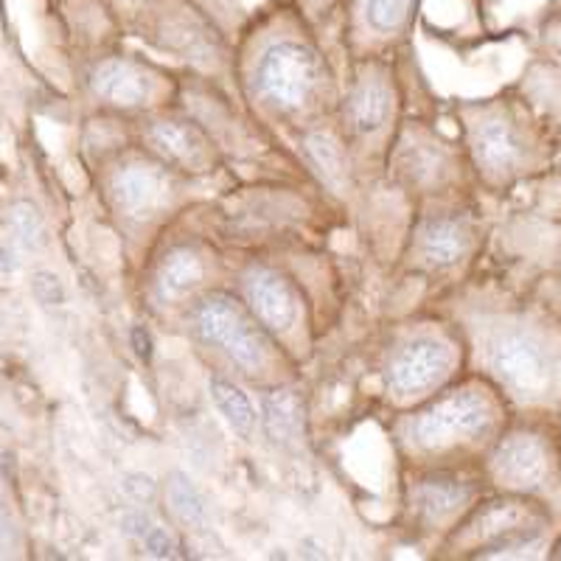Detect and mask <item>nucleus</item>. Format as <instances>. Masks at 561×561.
I'll return each instance as SVG.
<instances>
[{
	"label": "nucleus",
	"instance_id": "obj_20",
	"mask_svg": "<svg viewBox=\"0 0 561 561\" xmlns=\"http://www.w3.org/2000/svg\"><path fill=\"white\" fill-rule=\"evenodd\" d=\"M9 222H12L14 237L20 239V244L28 250H39L45 244V225L39 217L37 205L28 203V199H18V203L9 208Z\"/></svg>",
	"mask_w": 561,
	"mask_h": 561
},
{
	"label": "nucleus",
	"instance_id": "obj_10",
	"mask_svg": "<svg viewBox=\"0 0 561 561\" xmlns=\"http://www.w3.org/2000/svg\"><path fill=\"white\" fill-rule=\"evenodd\" d=\"M519 138L505 122H489L474 133V158L491 172H503L519 160Z\"/></svg>",
	"mask_w": 561,
	"mask_h": 561
},
{
	"label": "nucleus",
	"instance_id": "obj_6",
	"mask_svg": "<svg viewBox=\"0 0 561 561\" xmlns=\"http://www.w3.org/2000/svg\"><path fill=\"white\" fill-rule=\"evenodd\" d=\"M169 197V180L158 167L149 163H129L118 169L113 178L115 205L129 217H149Z\"/></svg>",
	"mask_w": 561,
	"mask_h": 561
},
{
	"label": "nucleus",
	"instance_id": "obj_21",
	"mask_svg": "<svg viewBox=\"0 0 561 561\" xmlns=\"http://www.w3.org/2000/svg\"><path fill=\"white\" fill-rule=\"evenodd\" d=\"M304 144H307V152L314 167L325 174V180L337 183L343 178V149L337 147V140L325 133H312L307 135Z\"/></svg>",
	"mask_w": 561,
	"mask_h": 561
},
{
	"label": "nucleus",
	"instance_id": "obj_12",
	"mask_svg": "<svg viewBox=\"0 0 561 561\" xmlns=\"http://www.w3.org/2000/svg\"><path fill=\"white\" fill-rule=\"evenodd\" d=\"M264 430L278 444H293L304 430V410L293 390H270L262 402Z\"/></svg>",
	"mask_w": 561,
	"mask_h": 561
},
{
	"label": "nucleus",
	"instance_id": "obj_2",
	"mask_svg": "<svg viewBox=\"0 0 561 561\" xmlns=\"http://www.w3.org/2000/svg\"><path fill=\"white\" fill-rule=\"evenodd\" d=\"M318 57L307 45L284 39L270 45L255 68V84L270 102L280 107H300L318 84Z\"/></svg>",
	"mask_w": 561,
	"mask_h": 561
},
{
	"label": "nucleus",
	"instance_id": "obj_26",
	"mask_svg": "<svg viewBox=\"0 0 561 561\" xmlns=\"http://www.w3.org/2000/svg\"><path fill=\"white\" fill-rule=\"evenodd\" d=\"M133 343H135V351H138L140 357H144V359L152 357V337L147 334V329H135Z\"/></svg>",
	"mask_w": 561,
	"mask_h": 561
},
{
	"label": "nucleus",
	"instance_id": "obj_13",
	"mask_svg": "<svg viewBox=\"0 0 561 561\" xmlns=\"http://www.w3.org/2000/svg\"><path fill=\"white\" fill-rule=\"evenodd\" d=\"M199 278H203V259L192 250H172L167 262L160 264L154 289H158L160 300H174L188 293Z\"/></svg>",
	"mask_w": 561,
	"mask_h": 561
},
{
	"label": "nucleus",
	"instance_id": "obj_5",
	"mask_svg": "<svg viewBox=\"0 0 561 561\" xmlns=\"http://www.w3.org/2000/svg\"><path fill=\"white\" fill-rule=\"evenodd\" d=\"M449 363H453V354L447 345L438 340H415L396 354L388 370V382L396 393H421L447 374Z\"/></svg>",
	"mask_w": 561,
	"mask_h": 561
},
{
	"label": "nucleus",
	"instance_id": "obj_8",
	"mask_svg": "<svg viewBox=\"0 0 561 561\" xmlns=\"http://www.w3.org/2000/svg\"><path fill=\"white\" fill-rule=\"evenodd\" d=\"M248 300L253 307L255 318L262 320L273 332H284L295 323L298 314V298H295L293 287L280 278L278 273L270 270H255L248 278Z\"/></svg>",
	"mask_w": 561,
	"mask_h": 561
},
{
	"label": "nucleus",
	"instance_id": "obj_27",
	"mask_svg": "<svg viewBox=\"0 0 561 561\" xmlns=\"http://www.w3.org/2000/svg\"><path fill=\"white\" fill-rule=\"evenodd\" d=\"M0 270L3 273H14L18 270V259H14V253L9 248H0Z\"/></svg>",
	"mask_w": 561,
	"mask_h": 561
},
{
	"label": "nucleus",
	"instance_id": "obj_24",
	"mask_svg": "<svg viewBox=\"0 0 561 561\" xmlns=\"http://www.w3.org/2000/svg\"><path fill=\"white\" fill-rule=\"evenodd\" d=\"M124 491H127L135 503L147 505L152 503L154 494H158V485H154V480L147 478V474H127V478H124Z\"/></svg>",
	"mask_w": 561,
	"mask_h": 561
},
{
	"label": "nucleus",
	"instance_id": "obj_25",
	"mask_svg": "<svg viewBox=\"0 0 561 561\" xmlns=\"http://www.w3.org/2000/svg\"><path fill=\"white\" fill-rule=\"evenodd\" d=\"M122 528H124V534H127V536H138V539H144V536H147V530L152 528V525H149L147 514L135 511V514H127V517H124Z\"/></svg>",
	"mask_w": 561,
	"mask_h": 561
},
{
	"label": "nucleus",
	"instance_id": "obj_18",
	"mask_svg": "<svg viewBox=\"0 0 561 561\" xmlns=\"http://www.w3.org/2000/svg\"><path fill=\"white\" fill-rule=\"evenodd\" d=\"M169 505H172V511L178 514L183 523L188 525H199L205 519V500L203 494L197 491V485L192 483V480L185 478V474L174 472L172 478H169Z\"/></svg>",
	"mask_w": 561,
	"mask_h": 561
},
{
	"label": "nucleus",
	"instance_id": "obj_7",
	"mask_svg": "<svg viewBox=\"0 0 561 561\" xmlns=\"http://www.w3.org/2000/svg\"><path fill=\"white\" fill-rule=\"evenodd\" d=\"M494 472L503 483L519 485V489H536L548 478V453L545 444L534 435H511L503 440L494 455Z\"/></svg>",
	"mask_w": 561,
	"mask_h": 561
},
{
	"label": "nucleus",
	"instance_id": "obj_19",
	"mask_svg": "<svg viewBox=\"0 0 561 561\" xmlns=\"http://www.w3.org/2000/svg\"><path fill=\"white\" fill-rule=\"evenodd\" d=\"M413 3L415 0H365V23L379 34L399 32L408 23Z\"/></svg>",
	"mask_w": 561,
	"mask_h": 561
},
{
	"label": "nucleus",
	"instance_id": "obj_17",
	"mask_svg": "<svg viewBox=\"0 0 561 561\" xmlns=\"http://www.w3.org/2000/svg\"><path fill=\"white\" fill-rule=\"evenodd\" d=\"M210 396H214V402H217L219 413L228 419L230 427L242 435L253 433L255 410L242 390L233 388V385L225 382V379H210Z\"/></svg>",
	"mask_w": 561,
	"mask_h": 561
},
{
	"label": "nucleus",
	"instance_id": "obj_16",
	"mask_svg": "<svg viewBox=\"0 0 561 561\" xmlns=\"http://www.w3.org/2000/svg\"><path fill=\"white\" fill-rule=\"evenodd\" d=\"M388 107H390V96L388 88L379 82H365L354 90V96H351L348 104V115L351 124L359 129V133H370V129H377L379 124L388 118Z\"/></svg>",
	"mask_w": 561,
	"mask_h": 561
},
{
	"label": "nucleus",
	"instance_id": "obj_9",
	"mask_svg": "<svg viewBox=\"0 0 561 561\" xmlns=\"http://www.w3.org/2000/svg\"><path fill=\"white\" fill-rule=\"evenodd\" d=\"M96 96L118 107H138L149 96V77L140 65L129 59H107L90 77Z\"/></svg>",
	"mask_w": 561,
	"mask_h": 561
},
{
	"label": "nucleus",
	"instance_id": "obj_1",
	"mask_svg": "<svg viewBox=\"0 0 561 561\" xmlns=\"http://www.w3.org/2000/svg\"><path fill=\"white\" fill-rule=\"evenodd\" d=\"M194 323L205 343L228 351V357L242 368H259L267 357L270 345L264 332L250 323L242 307L228 295H208L194 312Z\"/></svg>",
	"mask_w": 561,
	"mask_h": 561
},
{
	"label": "nucleus",
	"instance_id": "obj_4",
	"mask_svg": "<svg viewBox=\"0 0 561 561\" xmlns=\"http://www.w3.org/2000/svg\"><path fill=\"white\" fill-rule=\"evenodd\" d=\"M491 368L514 393L539 399L553 385V365L548 351L525 334H505L491 354Z\"/></svg>",
	"mask_w": 561,
	"mask_h": 561
},
{
	"label": "nucleus",
	"instance_id": "obj_28",
	"mask_svg": "<svg viewBox=\"0 0 561 561\" xmlns=\"http://www.w3.org/2000/svg\"><path fill=\"white\" fill-rule=\"evenodd\" d=\"M556 559H561V545H559V550H556Z\"/></svg>",
	"mask_w": 561,
	"mask_h": 561
},
{
	"label": "nucleus",
	"instance_id": "obj_15",
	"mask_svg": "<svg viewBox=\"0 0 561 561\" xmlns=\"http://www.w3.org/2000/svg\"><path fill=\"white\" fill-rule=\"evenodd\" d=\"M421 248H424V255H427L430 264L447 267V264H455L463 255L466 230L455 219H435V222H430L424 228Z\"/></svg>",
	"mask_w": 561,
	"mask_h": 561
},
{
	"label": "nucleus",
	"instance_id": "obj_3",
	"mask_svg": "<svg viewBox=\"0 0 561 561\" xmlns=\"http://www.w3.org/2000/svg\"><path fill=\"white\" fill-rule=\"evenodd\" d=\"M489 419L491 410L483 396L472 393V390H453V393L440 396L438 402L430 404L415 419L413 435L419 447L447 449L455 440L478 435L489 424Z\"/></svg>",
	"mask_w": 561,
	"mask_h": 561
},
{
	"label": "nucleus",
	"instance_id": "obj_22",
	"mask_svg": "<svg viewBox=\"0 0 561 561\" xmlns=\"http://www.w3.org/2000/svg\"><path fill=\"white\" fill-rule=\"evenodd\" d=\"M32 293L34 298H37V304H43V307H62L65 304L62 280H59L54 273H45V270L34 273Z\"/></svg>",
	"mask_w": 561,
	"mask_h": 561
},
{
	"label": "nucleus",
	"instance_id": "obj_23",
	"mask_svg": "<svg viewBox=\"0 0 561 561\" xmlns=\"http://www.w3.org/2000/svg\"><path fill=\"white\" fill-rule=\"evenodd\" d=\"M144 548H147V553L154 556V559H169V556H174L178 545H174V539L169 536L167 528L152 525V528L147 530V536H144Z\"/></svg>",
	"mask_w": 561,
	"mask_h": 561
},
{
	"label": "nucleus",
	"instance_id": "obj_11",
	"mask_svg": "<svg viewBox=\"0 0 561 561\" xmlns=\"http://www.w3.org/2000/svg\"><path fill=\"white\" fill-rule=\"evenodd\" d=\"M472 500V489L455 478H430L415 485V511L424 519H440Z\"/></svg>",
	"mask_w": 561,
	"mask_h": 561
},
{
	"label": "nucleus",
	"instance_id": "obj_14",
	"mask_svg": "<svg viewBox=\"0 0 561 561\" xmlns=\"http://www.w3.org/2000/svg\"><path fill=\"white\" fill-rule=\"evenodd\" d=\"M149 138H152V144L160 149V152L167 154L169 160H178V163H197V160L203 158V149H205L203 135L183 122L152 124Z\"/></svg>",
	"mask_w": 561,
	"mask_h": 561
}]
</instances>
